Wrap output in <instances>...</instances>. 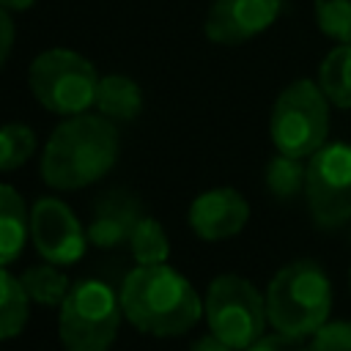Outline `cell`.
<instances>
[{"label":"cell","mask_w":351,"mask_h":351,"mask_svg":"<svg viewBox=\"0 0 351 351\" xmlns=\"http://www.w3.org/2000/svg\"><path fill=\"white\" fill-rule=\"evenodd\" d=\"M118 293L123 318L154 337L186 335L203 315V302L192 282L167 263L134 266Z\"/></svg>","instance_id":"6da1fadb"},{"label":"cell","mask_w":351,"mask_h":351,"mask_svg":"<svg viewBox=\"0 0 351 351\" xmlns=\"http://www.w3.org/2000/svg\"><path fill=\"white\" fill-rule=\"evenodd\" d=\"M121 151L118 129L104 115H71L44 145L41 178L52 189H82L110 173Z\"/></svg>","instance_id":"7a4b0ae2"},{"label":"cell","mask_w":351,"mask_h":351,"mask_svg":"<svg viewBox=\"0 0 351 351\" xmlns=\"http://www.w3.org/2000/svg\"><path fill=\"white\" fill-rule=\"evenodd\" d=\"M332 310V282L321 263L302 258L282 266L266 288V315L274 332L313 337Z\"/></svg>","instance_id":"3957f363"},{"label":"cell","mask_w":351,"mask_h":351,"mask_svg":"<svg viewBox=\"0 0 351 351\" xmlns=\"http://www.w3.org/2000/svg\"><path fill=\"white\" fill-rule=\"evenodd\" d=\"M123 318L121 293L104 280H77L60 304L58 337L63 351H110Z\"/></svg>","instance_id":"277c9868"},{"label":"cell","mask_w":351,"mask_h":351,"mask_svg":"<svg viewBox=\"0 0 351 351\" xmlns=\"http://www.w3.org/2000/svg\"><path fill=\"white\" fill-rule=\"evenodd\" d=\"M277 154L310 159L326 145L329 134V99L313 80H293L280 90L269 121Z\"/></svg>","instance_id":"5b68a950"},{"label":"cell","mask_w":351,"mask_h":351,"mask_svg":"<svg viewBox=\"0 0 351 351\" xmlns=\"http://www.w3.org/2000/svg\"><path fill=\"white\" fill-rule=\"evenodd\" d=\"M27 85L44 110L71 118L96 101L99 74L93 63L80 52L55 47L33 58Z\"/></svg>","instance_id":"8992f818"},{"label":"cell","mask_w":351,"mask_h":351,"mask_svg":"<svg viewBox=\"0 0 351 351\" xmlns=\"http://www.w3.org/2000/svg\"><path fill=\"white\" fill-rule=\"evenodd\" d=\"M203 313L211 335L239 351H247L255 340H261L269 324L266 296H261V291L239 274H219L211 280Z\"/></svg>","instance_id":"52a82bcc"},{"label":"cell","mask_w":351,"mask_h":351,"mask_svg":"<svg viewBox=\"0 0 351 351\" xmlns=\"http://www.w3.org/2000/svg\"><path fill=\"white\" fill-rule=\"evenodd\" d=\"M304 197L318 228H340L351 219V143H326L307 159Z\"/></svg>","instance_id":"ba28073f"},{"label":"cell","mask_w":351,"mask_h":351,"mask_svg":"<svg viewBox=\"0 0 351 351\" xmlns=\"http://www.w3.org/2000/svg\"><path fill=\"white\" fill-rule=\"evenodd\" d=\"M30 239L38 255L55 266H71L85 255L88 230L58 197H38L30 208Z\"/></svg>","instance_id":"9c48e42d"},{"label":"cell","mask_w":351,"mask_h":351,"mask_svg":"<svg viewBox=\"0 0 351 351\" xmlns=\"http://www.w3.org/2000/svg\"><path fill=\"white\" fill-rule=\"evenodd\" d=\"M282 0H214L206 14V36L214 44L236 47L263 33L280 16Z\"/></svg>","instance_id":"30bf717a"},{"label":"cell","mask_w":351,"mask_h":351,"mask_svg":"<svg viewBox=\"0 0 351 351\" xmlns=\"http://www.w3.org/2000/svg\"><path fill=\"white\" fill-rule=\"evenodd\" d=\"M189 228L203 241H222L244 230L250 219V203L239 189L217 186L200 192L189 206Z\"/></svg>","instance_id":"8fae6325"},{"label":"cell","mask_w":351,"mask_h":351,"mask_svg":"<svg viewBox=\"0 0 351 351\" xmlns=\"http://www.w3.org/2000/svg\"><path fill=\"white\" fill-rule=\"evenodd\" d=\"M143 219L140 200L126 189L104 192L93 206V219L88 225V241L99 250L129 247L137 222Z\"/></svg>","instance_id":"7c38bea8"},{"label":"cell","mask_w":351,"mask_h":351,"mask_svg":"<svg viewBox=\"0 0 351 351\" xmlns=\"http://www.w3.org/2000/svg\"><path fill=\"white\" fill-rule=\"evenodd\" d=\"M27 236L30 214L22 195L14 186L0 184V266H8L22 255Z\"/></svg>","instance_id":"4fadbf2b"},{"label":"cell","mask_w":351,"mask_h":351,"mask_svg":"<svg viewBox=\"0 0 351 351\" xmlns=\"http://www.w3.org/2000/svg\"><path fill=\"white\" fill-rule=\"evenodd\" d=\"M99 112L110 121H132L143 110V93L140 85L126 74H107L99 77L96 101Z\"/></svg>","instance_id":"5bb4252c"},{"label":"cell","mask_w":351,"mask_h":351,"mask_svg":"<svg viewBox=\"0 0 351 351\" xmlns=\"http://www.w3.org/2000/svg\"><path fill=\"white\" fill-rule=\"evenodd\" d=\"M318 88L329 104L351 110V44H337L318 66Z\"/></svg>","instance_id":"9a60e30c"},{"label":"cell","mask_w":351,"mask_h":351,"mask_svg":"<svg viewBox=\"0 0 351 351\" xmlns=\"http://www.w3.org/2000/svg\"><path fill=\"white\" fill-rule=\"evenodd\" d=\"M22 288L30 302L44 304V307H60L63 299L71 291L69 277L55 266V263H38L22 271Z\"/></svg>","instance_id":"2e32d148"},{"label":"cell","mask_w":351,"mask_h":351,"mask_svg":"<svg viewBox=\"0 0 351 351\" xmlns=\"http://www.w3.org/2000/svg\"><path fill=\"white\" fill-rule=\"evenodd\" d=\"M27 313L30 299L22 288V280L0 266V340L16 337L27 324Z\"/></svg>","instance_id":"e0dca14e"},{"label":"cell","mask_w":351,"mask_h":351,"mask_svg":"<svg viewBox=\"0 0 351 351\" xmlns=\"http://www.w3.org/2000/svg\"><path fill=\"white\" fill-rule=\"evenodd\" d=\"M304 181H307L304 159H296V156H288V154H277V156L269 159V165H266V189L277 200H291L299 192H304Z\"/></svg>","instance_id":"ac0fdd59"},{"label":"cell","mask_w":351,"mask_h":351,"mask_svg":"<svg viewBox=\"0 0 351 351\" xmlns=\"http://www.w3.org/2000/svg\"><path fill=\"white\" fill-rule=\"evenodd\" d=\"M129 250H132V258L137 261V266L165 263L167 255H170V241H167V233H165L162 222L154 219V217H143L137 222L134 233H132Z\"/></svg>","instance_id":"d6986e66"},{"label":"cell","mask_w":351,"mask_h":351,"mask_svg":"<svg viewBox=\"0 0 351 351\" xmlns=\"http://www.w3.org/2000/svg\"><path fill=\"white\" fill-rule=\"evenodd\" d=\"M36 154V134L25 123L0 126V170H16Z\"/></svg>","instance_id":"ffe728a7"},{"label":"cell","mask_w":351,"mask_h":351,"mask_svg":"<svg viewBox=\"0 0 351 351\" xmlns=\"http://www.w3.org/2000/svg\"><path fill=\"white\" fill-rule=\"evenodd\" d=\"M315 25L337 44H351V0H313Z\"/></svg>","instance_id":"44dd1931"},{"label":"cell","mask_w":351,"mask_h":351,"mask_svg":"<svg viewBox=\"0 0 351 351\" xmlns=\"http://www.w3.org/2000/svg\"><path fill=\"white\" fill-rule=\"evenodd\" d=\"M310 351H351V321H326L313 335Z\"/></svg>","instance_id":"7402d4cb"},{"label":"cell","mask_w":351,"mask_h":351,"mask_svg":"<svg viewBox=\"0 0 351 351\" xmlns=\"http://www.w3.org/2000/svg\"><path fill=\"white\" fill-rule=\"evenodd\" d=\"M247 351H310V343H304V337H293V335H263L261 340H255Z\"/></svg>","instance_id":"603a6c76"},{"label":"cell","mask_w":351,"mask_h":351,"mask_svg":"<svg viewBox=\"0 0 351 351\" xmlns=\"http://www.w3.org/2000/svg\"><path fill=\"white\" fill-rule=\"evenodd\" d=\"M11 47H14V22H11V14L0 5V69L5 66Z\"/></svg>","instance_id":"cb8c5ba5"},{"label":"cell","mask_w":351,"mask_h":351,"mask_svg":"<svg viewBox=\"0 0 351 351\" xmlns=\"http://www.w3.org/2000/svg\"><path fill=\"white\" fill-rule=\"evenodd\" d=\"M189 351H239V348H233V346H228L225 340H219L217 335H203V337H197L192 346H189Z\"/></svg>","instance_id":"d4e9b609"},{"label":"cell","mask_w":351,"mask_h":351,"mask_svg":"<svg viewBox=\"0 0 351 351\" xmlns=\"http://www.w3.org/2000/svg\"><path fill=\"white\" fill-rule=\"evenodd\" d=\"M36 0H0V5L5 8V11H25V8H30Z\"/></svg>","instance_id":"484cf974"}]
</instances>
